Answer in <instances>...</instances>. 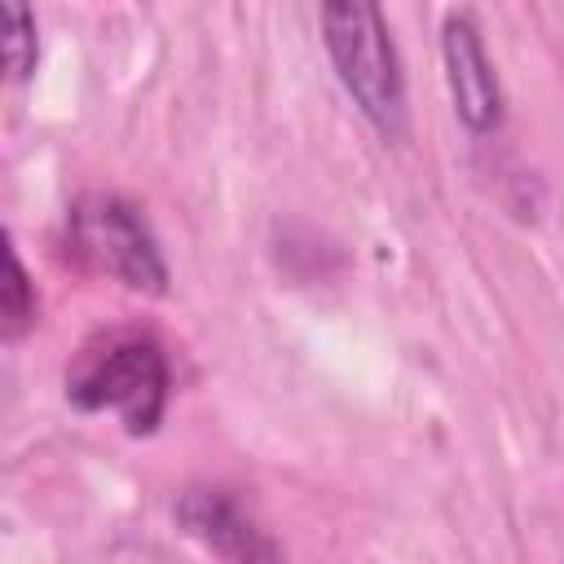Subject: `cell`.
<instances>
[{"label":"cell","instance_id":"1","mask_svg":"<svg viewBox=\"0 0 564 564\" xmlns=\"http://www.w3.org/2000/svg\"><path fill=\"white\" fill-rule=\"evenodd\" d=\"M66 397L88 414H119L132 436H150L172 397L167 352L154 335L110 330L75 357V366L66 370Z\"/></svg>","mask_w":564,"mask_h":564},{"label":"cell","instance_id":"2","mask_svg":"<svg viewBox=\"0 0 564 564\" xmlns=\"http://www.w3.org/2000/svg\"><path fill=\"white\" fill-rule=\"evenodd\" d=\"M322 40L357 110L383 137H397L405 128V75L383 9L375 0H330L322 4Z\"/></svg>","mask_w":564,"mask_h":564},{"label":"cell","instance_id":"3","mask_svg":"<svg viewBox=\"0 0 564 564\" xmlns=\"http://www.w3.org/2000/svg\"><path fill=\"white\" fill-rule=\"evenodd\" d=\"M66 247L75 260L128 291H167V260L150 220L132 198L115 189H88L66 207Z\"/></svg>","mask_w":564,"mask_h":564},{"label":"cell","instance_id":"4","mask_svg":"<svg viewBox=\"0 0 564 564\" xmlns=\"http://www.w3.org/2000/svg\"><path fill=\"white\" fill-rule=\"evenodd\" d=\"M441 66L458 123L471 137H489L502 123V84L485 53V35L471 9H449L441 18Z\"/></svg>","mask_w":564,"mask_h":564},{"label":"cell","instance_id":"5","mask_svg":"<svg viewBox=\"0 0 564 564\" xmlns=\"http://www.w3.org/2000/svg\"><path fill=\"white\" fill-rule=\"evenodd\" d=\"M176 520L225 564H286L273 533L225 485H185L176 498Z\"/></svg>","mask_w":564,"mask_h":564},{"label":"cell","instance_id":"6","mask_svg":"<svg viewBox=\"0 0 564 564\" xmlns=\"http://www.w3.org/2000/svg\"><path fill=\"white\" fill-rule=\"evenodd\" d=\"M0 18H4V66H9L13 79H26L35 70V57H40L35 13L22 0H4L0 4Z\"/></svg>","mask_w":564,"mask_h":564},{"label":"cell","instance_id":"7","mask_svg":"<svg viewBox=\"0 0 564 564\" xmlns=\"http://www.w3.org/2000/svg\"><path fill=\"white\" fill-rule=\"evenodd\" d=\"M9 260V282H4V300H0V313H4V339H18L31 322H35V291L26 282V269L18 260V251L9 247L4 251Z\"/></svg>","mask_w":564,"mask_h":564}]
</instances>
